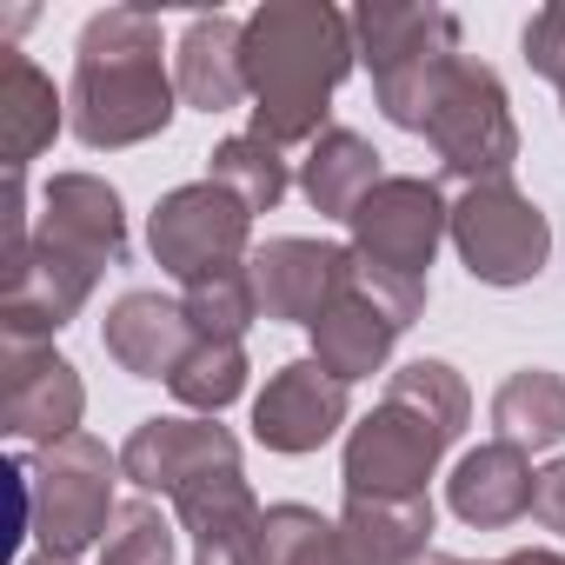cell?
Masks as SVG:
<instances>
[{
  "label": "cell",
  "mask_w": 565,
  "mask_h": 565,
  "mask_svg": "<svg viewBox=\"0 0 565 565\" xmlns=\"http://www.w3.org/2000/svg\"><path fill=\"white\" fill-rule=\"evenodd\" d=\"M532 492H539L532 452H519V446H505V439L472 446V452L452 466V479H446V505H452L466 525H479V532H499V525L525 519V512H532Z\"/></svg>",
  "instance_id": "cell-19"
},
{
  "label": "cell",
  "mask_w": 565,
  "mask_h": 565,
  "mask_svg": "<svg viewBox=\"0 0 565 565\" xmlns=\"http://www.w3.org/2000/svg\"><path fill=\"white\" fill-rule=\"evenodd\" d=\"M452 433L419 413L413 399L386 393L353 433H347V499H426V479L439 472V452Z\"/></svg>",
  "instance_id": "cell-8"
},
{
  "label": "cell",
  "mask_w": 565,
  "mask_h": 565,
  "mask_svg": "<svg viewBox=\"0 0 565 565\" xmlns=\"http://www.w3.org/2000/svg\"><path fill=\"white\" fill-rule=\"evenodd\" d=\"M41 246L94 266V273H114L127 266V213H120V193L100 180V173H54L41 186V226H34Z\"/></svg>",
  "instance_id": "cell-14"
},
{
  "label": "cell",
  "mask_w": 565,
  "mask_h": 565,
  "mask_svg": "<svg viewBox=\"0 0 565 565\" xmlns=\"http://www.w3.org/2000/svg\"><path fill=\"white\" fill-rule=\"evenodd\" d=\"M186 320L200 340H246V327L259 320V300H253V273L246 266H220V273H200L193 287L180 294Z\"/></svg>",
  "instance_id": "cell-26"
},
{
  "label": "cell",
  "mask_w": 565,
  "mask_h": 565,
  "mask_svg": "<svg viewBox=\"0 0 565 565\" xmlns=\"http://www.w3.org/2000/svg\"><path fill=\"white\" fill-rule=\"evenodd\" d=\"M239 466V439L213 419H140L134 439L120 446V472L153 499H180L186 486H200L206 472Z\"/></svg>",
  "instance_id": "cell-15"
},
{
  "label": "cell",
  "mask_w": 565,
  "mask_h": 565,
  "mask_svg": "<svg viewBox=\"0 0 565 565\" xmlns=\"http://www.w3.org/2000/svg\"><path fill=\"white\" fill-rule=\"evenodd\" d=\"M525 61L558 87V107H565V0L558 8H539L525 21Z\"/></svg>",
  "instance_id": "cell-31"
},
{
  "label": "cell",
  "mask_w": 565,
  "mask_h": 565,
  "mask_svg": "<svg viewBox=\"0 0 565 565\" xmlns=\"http://www.w3.org/2000/svg\"><path fill=\"white\" fill-rule=\"evenodd\" d=\"M340 539L353 565H413L433 552V499H347Z\"/></svg>",
  "instance_id": "cell-23"
},
{
  "label": "cell",
  "mask_w": 565,
  "mask_h": 565,
  "mask_svg": "<svg viewBox=\"0 0 565 565\" xmlns=\"http://www.w3.org/2000/svg\"><path fill=\"white\" fill-rule=\"evenodd\" d=\"M360 41L353 14L327 0H266L246 14V94H253V134L273 147H313L327 134V107L340 81L353 74Z\"/></svg>",
  "instance_id": "cell-1"
},
{
  "label": "cell",
  "mask_w": 565,
  "mask_h": 565,
  "mask_svg": "<svg viewBox=\"0 0 565 565\" xmlns=\"http://www.w3.org/2000/svg\"><path fill=\"white\" fill-rule=\"evenodd\" d=\"M452 246L479 287H525L552 259V220L512 180H486L452 200Z\"/></svg>",
  "instance_id": "cell-7"
},
{
  "label": "cell",
  "mask_w": 565,
  "mask_h": 565,
  "mask_svg": "<svg viewBox=\"0 0 565 565\" xmlns=\"http://www.w3.org/2000/svg\"><path fill=\"white\" fill-rule=\"evenodd\" d=\"M347 226H353V253H360L366 266L399 273V279H426L439 239L452 233V206H446V193H439L433 180H419V173H386V180L360 200V213H353Z\"/></svg>",
  "instance_id": "cell-10"
},
{
  "label": "cell",
  "mask_w": 565,
  "mask_h": 565,
  "mask_svg": "<svg viewBox=\"0 0 565 565\" xmlns=\"http://www.w3.org/2000/svg\"><path fill=\"white\" fill-rule=\"evenodd\" d=\"M28 565H67V558H54V552H41V558H28Z\"/></svg>",
  "instance_id": "cell-35"
},
{
  "label": "cell",
  "mask_w": 565,
  "mask_h": 565,
  "mask_svg": "<svg viewBox=\"0 0 565 565\" xmlns=\"http://www.w3.org/2000/svg\"><path fill=\"white\" fill-rule=\"evenodd\" d=\"M114 479L120 472V452H107V439L94 433H74V439H54L28 459V486H34V539L41 552L54 558H81L87 545H100L120 519L114 505Z\"/></svg>",
  "instance_id": "cell-4"
},
{
  "label": "cell",
  "mask_w": 565,
  "mask_h": 565,
  "mask_svg": "<svg viewBox=\"0 0 565 565\" xmlns=\"http://www.w3.org/2000/svg\"><path fill=\"white\" fill-rule=\"evenodd\" d=\"M380 180H386V167H380L373 140H360L353 127H327V134L307 147V160H300V193H307L313 213H327V220H353L360 200H366Z\"/></svg>",
  "instance_id": "cell-22"
},
{
  "label": "cell",
  "mask_w": 565,
  "mask_h": 565,
  "mask_svg": "<svg viewBox=\"0 0 565 565\" xmlns=\"http://www.w3.org/2000/svg\"><path fill=\"white\" fill-rule=\"evenodd\" d=\"M81 413H87V386L74 360L34 340H0V426L14 439H34V446L74 439Z\"/></svg>",
  "instance_id": "cell-11"
},
{
  "label": "cell",
  "mask_w": 565,
  "mask_h": 565,
  "mask_svg": "<svg viewBox=\"0 0 565 565\" xmlns=\"http://www.w3.org/2000/svg\"><path fill=\"white\" fill-rule=\"evenodd\" d=\"M173 386V399L180 406H193V413H220V406H233L239 393H246V347L239 340H200L186 360H180V373L167 380Z\"/></svg>",
  "instance_id": "cell-27"
},
{
  "label": "cell",
  "mask_w": 565,
  "mask_h": 565,
  "mask_svg": "<svg viewBox=\"0 0 565 565\" xmlns=\"http://www.w3.org/2000/svg\"><path fill=\"white\" fill-rule=\"evenodd\" d=\"M353 41H360V61L373 67L380 114H386L393 127H406V134H426L446 74L466 61L459 21H452L446 8L366 0V8H353Z\"/></svg>",
  "instance_id": "cell-3"
},
{
  "label": "cell",
  "mask_w": 565,
  "mask_h": 565,
  "mask_svg": "<svg viewBox=\"0 0 565 565\" xmlns=\"http://www.w3.org/2000/svg\"><path fill=\"white\" fill-rule=\"evenodd\" d=\"M173 512L193 532V565H266V512L239 466L186 486L173 499Z\"/></svg>",
  "instance_id": "cell-17"
},
{
  "label": "cell",
  "mask_w": 565,
  "mask_h": 565,
  "mask_svg": "<svg viewBox=\"0 0 565 565\" xmlns=\"http://www.w3.org/2000/svg\"><path fill=\"white\" fill-rule=\"evenodd\" d=\"M426 140L439 153V167L466 186H486V180H512V160H519V120H512V100L499 87V74L486 61H459L433 100V120H426Z\"/></svg>",
  "instance_id": "cell-6"
},
{
  "label": "cell",
  "mask_w": 565,
  "mask_h": 565,
  "mask_svg": "<svg viewBox=\"0 0 565 565\" xmlns=\"http://www.w3.org/2000/svg\"><path fill=\"white\" fill-rule=\"evenodd\" d=\"M386 393H399V399H413L419 413H433L452 439H459L466 419H472V393H466V380H459L446 360H413V366H399V373L386 380Z\"/></svg>",
  "instance_id": "cell-29"
},
{
  "label": "cell",
  "mask_w": 565,
  "mask_h": 565,
  "mask_svg": "<svg viewBox=\"0 0 565 565\" xmlns=\"http://www.w3.org/2000/svg\"><path fill=\"white\" fill-rule=\"evenodd\" d=\"M246 233H253V213L220 180H193V186H173L153 206L147 246H153V266L160 273H173L180 287H193L200 273L246 266Z\"/></svg>",
  "instance_id": "cell-9"
},
{
  "label": "cell",
  "mask_w": 565,
  "mask_h": 565,
  "mask_svg": "<svg viewBox=\"0 0 565 565\" xmlns=\"http://www.w3.org/2000/svg\"><path fill=\"white\" fill-rule=\"evenodd\" d=\"M347 259L353 246H333V239H300V233H279L266 239L246 273H253V300L266 320H287V327H307L340 300V279H347Z\"/></svg>",
  "instance_id": "cell-13"
},
{
  "label": "cell",
  "mask_w": 565,
  "mask_h": 565,
  "mask_svg": "<svg viewBox=\"0 0 565 565\" xmlns=\"http://www.w3.org/2000/svg\"><path fill=\"white\" fill-rule=\"evenodd\" d=\"M94 287H100L94 266H81V259H67V253H54V246L34 239L28 259L0 279V340H34V347H47L94 300Z\"/></svg>",
  "instance_id": "cell-16"
},
{
  "label": "cell",
  "mask_w": 565,
  "mask_h": 565,
  "mask_svg": "<svg viewBox=\"0 0 565 565\" xmlns=\"http://www.w3.org/2000/svg\"><path fill=\"white\" fill-rule=\"evenodd\" d=\"M173 87L200 114H226L246 100V21L226 14H193L173 54Z\"/></svg>",
  "instance_id": "cell-20"
},
{
  "label": "cell",
  "mask_w": 565,
  "mask_h": 565,
  "mask_svg": "<svg viewBox=\"0 0 565 565\" xmlns=\"http://www.w3.org/2000/svg\"><path fill=\"white\" fill-rule=\"evenodd\" d=\"M426 313V279H399V273H380L366 266L360 253L347 259V279H340V300L313 320V360L333 373V380H373L386 360H393V340Z\"/></svg>",
  "instance_id": "cell-5"
},
{
  "label": "cell",
  "mask_w": 565,
  "mask_h": 565,
  "mask_svg": "<svg viewBox=\"0 0 565 565\" xmlns=\"http://www.w3.org/2000/svg\"><path fill=\"white\" fill-rule=\"evenodd\" d=\"M100 347H107V360H114L120 373H134V380H173L180 360L200 347V333H193V320H186L180 300H167V294H120V300L107 307Z\"/></svg>",
  "instance_id": "cell-18"
},
{
  "label": "cell",
  "mask_w": 565,
  "mask_h": 565,
  "mask_svg": "<svg viewBox=\"0 0 565 565\" xmlns=\"http://www.w3.org/2000/svg\"><path fill=\"white\" fill-rule=\"evenodd\" d=\"M8 54L0 61V153H8V173H28V160H41L61 134V94L28 54Z\"/></svg>",
  "instance_id": "cell-21"
},
{
  "label": "cell",
  "mask_w": 565,
  "mask_h": 565,
  "mask_svg": "<svg viewBox=\"0 0 565 565\" xmlns=\"http://www.w3.org/2000/svg\"><path fill=\"white\" fill-rule=\"evenodd\" d=\"M347 413H353V386L333 380V373L307 353V360H287V366L266 380V393L253 399V439H259L266 452L300 459V452H320V446L347 426Z\"/></svg>",
  "instance_id": "cell-12"
},
{
  "label": "cell",
  "mask_w": 565,
  "mask_h": 565,
  "mask_svg": "<svg viewBox=\"0 0 565 565\" xmlns=\"http://www.w3.org/2000/svg\"><path fill=\"white\" fill-rule=\"evenodd\" d=\"M492 426L505 446L519 452H545L565 439V380L545 373V366H525L512 373L499 393H492Z\"/></svg>",
  "instance_id": "cell-24"
},
{
  "label": "cell",
  "mask_w": 565,
  "mask_h": 565,
  "mask_svg": "<svg viewBox=\"0 0 565 565\" xmlns=\"http://www.w3.org/2000/svg\"><path fill=\"white\" fill-rule=\"evenodd\" d=\"M100 565H173V525L153 499H127L114 532H107V552Z\"/></svg>",
  "instance_id": "cell-30"
},
{
  "label": "cell",
  "mask_w": 565,
  "mask_h": 565,
  "mask_svg": "<svg viewBox=\"0 0 565 565\" xmlns=\"http://www.w3.org/2000/svg\"><path fill=\"white\" fill-rule=\"evenodd\" d=\"M206 180H220L246 213H273L279 200H287V186H294V173H287V160H279V147L259 140V134L220 140V147L206 153Z\"/></svg>",
  "instance_id": "cell-25"
},
{
  "label": "cell",
  "mask_w": 565,
  "mask_h": 565,
  "mask_svg": "<svg viewBox=\"0 0 565 565\" xmlns=\"http://www.w3.org/2000/svg\"><path fill=\"white\" fill-rule=\"evenodd\" d=\"M499 565H565L558 552H545V545H525V552H505Z\"/></svg>",
  "instance_id": "cell-33"
},
{
  "label": "cell",
  "mask_w": 565,
  "mask_h": 565,
  "mask_svg": "<svg viewBox=\"0 0 565 565\" xmlns=\"http://www.w3.org/2000/svg\"><path fill=\"white\" fill-rule=\"evenodd\" d=\"M532 519H539L545 532H558V539H565V459H552V466L539 472V492H532Z\"/></svg>",
  "instance_id": "cell-32"
},
{
  "label": "cell",
  "mask_w": 565,
  "mask_h": 565,
  "mask_svg": "<svg viewBox=\"0 0 565 565\" xmlns=\"http://www.w3.org/2000/svg\"><path fill=\"white\" fill-rule=\"evenodd\" d=\"M173 94L180 87L167 74L160 21L147 8H107L81 28L74 94H67V120H74L81 147L120 153V147H140V140L167 134Z\"/></svg>",
  "instance_id": "cell-2"
},
{
  "label": "cell",
  "mask_w": 565,
  "mask_h": 565,
  "mask_svg": "<svg viewBox=\"0 0 565 565\" xmlns=\"http://www.w3.org/2000/svg\"><path fill=\"white\" fill-rule=\"evenodd\" d=\"M266 565H353L340 519L313 505H266Z\"/></svg>",
  "instance_id": "cell-28"
},
{
  "label": "cell",
  "mask_w": 565,
  "mask_h": 565,
  "mask_svg": "<svg viewBox=\"0 0 565 565\" xmlns=\"http://www.w3.org/2000/svg\"><path fill=\"white\" fill-rule=\"evenodd\" d=\"M413 565H466V558H452V552H419Z\"/></svg>",
  "instance_id": "cell-34"
}]
</instances>
